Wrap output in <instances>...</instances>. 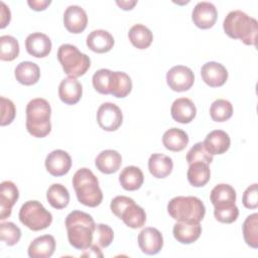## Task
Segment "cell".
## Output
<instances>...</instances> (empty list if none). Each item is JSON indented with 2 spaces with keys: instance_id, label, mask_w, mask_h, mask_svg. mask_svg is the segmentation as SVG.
Masks as SVG:
<instances>
[{
  "instance_id": "obj_1",
  "label": "cell",
  "mask_w": 258,
  "mask_h": 258,
  "mask_svg": "<svg viewBox=\"0 0 258 258\" xmlns=\"http://www.w3.org/2000/svg\"><path fill=\"white\" fill-rule=\"evenodd\" d=\"M95 222L91 215L73 211L66 218V228L70 244L79 250H86L93 244Z\"/></svg>"
},
{
  "instance_id": "obj_2",
  "label": "cell",
  "mask_w": 258,
  "mask_h": 258,
  "mask_svg": "<svg viewBox=\"0 0 258 258\" xmlns=\"http://www.w3.org/2000/svg\"><path fill=\"white\" fill-rule=\"evenodd\" d=\"M225 33L234 39H240L246 45H255L257 41L258 23L253 17L241 10L228 13L223 22Z\"/></svg>"
},
{
  "instance_id": "obj_3",
  "label": "cell",
  "mask_w": 258,
  "mask_h": 258,
  "mask_svg": "<svg viewBox=\"0 0 258 258\" xmlns=\"http://www.w3.org/2000/svg\"><path fill=\"white\" fill-rule=\"evenodd\" d=\"M73 185L78 201L84 206L95 208L102 203L103 192L97 176L89 168L78 169L73 176Z\"/></svg>"
},
{
  "instance_id": "obj_4",
  "label": "cell",
  "mask_w": 258,
  "mask_h": 258,
  "mask_svg": "<svg viewBox=\"0 0 258 258\" xmlns=\"http://www.w3.org/2000/svg\"><path fill=\"white\" fill-rule=\"evenodd\" d=\"M51 108L49 103L42 98H36L26 106V129L30 135L42 138L49 134Z\"/></svg>"
},
{
  "instance_id": "obj_5",
  "label": "cell",
  "mask_w": 258,
  "mask_h": 258,
  "mask_svg": "<svg viewBox=\"0 0 258 258\" xmlns=\"http://www.w3.org/2000/svg\"><path fill=\"white\" fill-rule=\"evenodd\" d=\"M169 216L177 222L198 224L206 214L204 203L197 197H175L167 204Z\"/></svg>"
},
{
  "instance_id": "obj_6",
  "label": "cell",
  "mask_w": 258,
  "mask_h": 258,
  "mask_svg": "<svg viewBox=\"0 0 258 258\" xmlns=\"http://www.w3.org/2000/svg\"><path fill=\"white\" fill-rule=\"evenodd\" d=\"M112 213L121 219L126 226L132 229L141 228L145 225L146 214L145 211L138 205L135 204L134 200L125 197L117 196L110 204Z\"/></svg>"
},
{
  "instance_id": "obj_7",
  "label": "cell",
  "mask_w": 258,
  "mask_h": 258,
  "mask_svg": "<svg viewBox=\"0 0 258 258\" xmlns=\"http://www.w3.org/2000/svg\"><path fill=\"white\" fill-rule=\"evenodd\" d=\"M57 59L63 72L73 78L85 75L91 66L90 57L81 52L77 46L70 43L61 44L58 47Z\"/></svg>"
},
{
  "instance_id": "obj_8",
  "label": "cell",
  "mask_w": 258,
  "mask_h": 258,
  "mask_svg": "<svg viewBox=\"0 0 258 258\" xmlns=\"http://www.w3.org/2000/svg\"><path fill=\"white\" fill-rule=\"evenodd\" d=\"M19 220L32 231L46 229L52 222V215L38 201H28L19 210Z\"/></svg>"
},
{
  "instance_id": "obj_9",
  "label": "cell",
  "mask_w": 258,
  "mask_h": 258,
  "mask_svg": "<svg viewBox=\"0 0 258 258\" xmlns=\"http://www.w3.org/2000/svg\"><path fill=\"white\" fill-rule=\"evenodd\" d=\"M123 121L121 109L114 103H103L97 111V122L105 131L117 130Z\"/></svg>"
},
{
  "instance_id": "obj_10",
  "label": "cell",
  "mask_w": 258,
  "mask_h": 258,
  "mask_svg": "<svg viewBox=\"0 0 258 258\" xmlns=\"http://www.w3.org/2000/svg\"><path fill=\"white\" fill-rule=\"evenodd\" d=\"M166 83L172 91L185 92L194 85L195 75L188 67L175 66L166 73Z\"/></svg>"
},
{
  "instance_id": "obj_11",
  "label": "cell",
  "mask_w": 258,
  "mask_h": 258,
  "mask_svg": "<svg viewBox=\"0 0 258 258\" xmlns=\"http://www.w3.org/2000/svg\"><path fill=\"white\" fill-rule=\"evenodd\" d=\"M218 11L211 2H199L191 13V19L195 25L202 29H208L214 26L217 21Z\"/></svg>"
},
{
  "instance_id": "obj_12",
  "label": "cell",
  "mask_w": 258,
  "mask_h": 258,
  "mask_svg": "<svg viewBox=\"0 0 258 258\" xmlns=\"http://www.w3.org/2000/svg\"><path fill=\"white\" fill-rule=\"evenodd\" d=\"M72 166L70 154L61 149H56L47 154L45 158V168L53 176L67 174Z\"/></svg>"
},
{
  "instance_id": "obj_13",
  "label": "cell",
  "mask_w": 258,
  "mask_h": 258,
  "mask_svg": "<svg viewBox=\"0 0 258 258\" xmlns=\"http://www.w3.org/2000/svg\"><path fill=\"white\" fill-rule=\"evenodd\" d=\"M138 245L144 254L155 255L163 246L162 234L156 228L147 227L139 233Z\"/></svg>"
},
{
  "instance_id": "obj_14",
  "label": "cell",
  "mask_w": 258,
  "mask_h": 258,
  "mask_svg": "<svg viewBox=\"0 0 258 258\" xmlns=\"http://www.w3.org/2000/svg\"><path fill=\"white\" fill-rule=\"evenodd\" d=\"M63 24L71 33L78 34L83 32L88 24L86 11L78 5L69 6L63 13Z\"/></svg>"
},
{
  "instance_id": "obj_15",
  "label": "cell",
  "mask_w": 258,
  "mask_h": 258,
  "mask_svg": "<svg viewBox=\"0 0 258 258\" xmlns=\"http://www.w3.org/2000/svg\"><path fill=\"white\" fill-rule=\"evenodd\" d=\"M203 81L212 88L223 86L228 80L227 69L217 61H208L201 69Z\"/></svg>"
},
{
  "instance_id": "obj_16",
  "label": "cell",
  "mask_w": 258,
  "mask_h": 258,
  "mask_svg": "<svg viewBox=\"0 0 258 258\" xmlns=\"http://www.w3.org/2000/svg\"><path fill=\"white\" fill-rule=\"evenodd\" d=\"M19 198V191L14 182L4 180L0 184V220H5L11 215L12 207Z\"/></svg>"
},
{
  "instance_id": "obj_17",
  "label": "cell",
  "mask_w": 258,
  "mask_h": 258,
  "mask_svg": "<svg viewBox=\"0 0 258 258\" xmlns=\"http://www.w3.org/2000/svg\"><path fill=\"white\" fill-rule=\"evenodd\" d=\"M25 48L34 57H45L51 50V40L44 33L33 32L26 37Z\"/></svg>"
},
{
  "instance_id": "obj_18",
  "label": "cell",
  "mask_w": 258,
  "mask_h": 258,
  "mask_svg": "<svg viewBox=\"0 0 258 258\" xmlns=\"http://www.w3.org/2000/svg\"><path fill=\"white\" fill-rule=\"evenodd\" d=\"M170 114L174 121L182 124L189 123L197 115V108L188 98H178L174 100L170 108Z\"/></svg>"
},
{
  "instance_id": "obj_19",
  "label": "cell",
  "mask_w": 258,
  "mask_h": 258,
  "mask_svg": "<svg viewBox=\"0 0 258 258\" xmlns=\"http://www.w3.org/2000/svg\"><path fill=\"white\" fill-rule=\"evenodd\" d=\"M83 94L82 84L73 77L63 79L58 86V97L67 105L77 104Z\"/></svg>"
},
{
  "instance_id": "obj_20",
  "label": "cell",
  "mask_w": 258,
  "mask_h": 258,
  "mask_svg": "<svg viewBox=\"0 0 258 258\" xmlns=\"http://www.w3.org/2000/svg\"><path fill=\"white\" fill-rule=\"evenodd\" d=\"M114 45V37L104 29L93 30L87 36V46L94 52L104 53L112 49Z\"/></svg>"
},
{
  "instance_id": "obj_21",
  "label": "cell",
  "mask_w": 258,
  "mask_h": 258,
  "mask_svg": "<svg viewBox=\"0 0 258 258\" xmlns=\"http://www.w3.org/2000/svg\"><path fill=\"white\" fill-rule=\"evenodd\" d=\"M55 250V240L51 235H42L35 238L28 246L30 258H49Z\"/></svg>"
},
{
  "instance_id": "obj_22",
  "label": "cell",
  "mask_w": 258,
  "mask_h": 258,
  "mask_svg": "<svg viewBox=\"0 0 258 258\" xmlns=\"http://www.w3.org/2000/svg\"><path fill=\"white\" fill-rule=\"evenodd\" d=\"M205 148L212 155L223 154L230 147V137L228 133L223 130H214L211 131L204 140Z\"/></svg>"
},
{
  "instance_id": "obj_23",
  "label": "cell",
  "mask_w": 258,
  "mask_h": 258,
  "mask_svg": "<svg viewBox=\"0 0 258 258\" xmlns=\"http://www.w3.org/2000/svg\"><path fill=\"white\" fill-rule=\"evenodd\" d=\"M122 163L121 154L113 149L101 151L95 159L96 167L103 173L111 174L116 172Z\"/></svg>"
},
{
  "instance_id": "obj_24",
  "label": "cell",
  "mask_w": 258,
  "mask_h": 258,
  "mask_svg": "<svg viewBox=\"0 0 258 258\" xmlns=\"http://www.w3.org/2000/svg\"><path fill=\"white\" fill-rule=\"evenodd\" d=\"M173 237L181 244H191L196 242L202 234V226L198 224H189L177 222L172 229Z\"/></svg>"
},
{
  "instance_id": "obj_25",
  "label": "cell",
  "mask_w": 258,
  "mask_h": 258,
  "mask_svg": "<svg viewBox=\"0 0 258 258\" xmlns=\"http://www.w3.org/2000/svg\"><path fill=\"white\" fill-rule=\"evenodd\" d=\"M16 81L24 86H31L38 82L40 78L39 67L32 61H21L14 71Z\"/></svg>"
},
{
  "instance_id": "obj_26",
  "label": "cell",
  "mask_w": 258,
  "mask_h": 258,
  "mask_svg": "<svg viewBox=\"0 0 258 258\" xmlns=\"http://www.w3.org/2000/svg\"><path fill=\"white\" fill-rule=\"evenodd\" d=\"M173 168L171 158L162 153H153L148 159V169L156 178H164L170 174Z\"/></svg>"
},
{
  "instance_id": "obj_27",
  "label": "cell",
  "mask_w": 258,
  "mask_h": 258,
  "mask_svg": "<svg viewBox=\"0 0 258 258\" xmlns=\"http://www.w3.org/2000/svg\"><path fill=\"white\" fill-rule=\"evenodd\" d=\"M144 181L142 170L134 165L126 166L119 174V182L126 190H136L141 187Z\"/></svg>"
},
{
  "instance_id": "obj_28",
  "label": "cell",
  "mask_w": 258,
  "mask_h": 258,
  "mask_svg": "<svg viewBox=\"0 0 258 258\" xmlns=\"http://www.w3.org/2000/svg\"><path fill=\"white\" fill-rule=\"evenodd\" d=\"M162 143L166 149L178 152L186 147L188 143V136L183 130L173 127L164 132L162 136Z\"/></svg>"
},
{
  "instance_id": "obj_29",
  "label": "cell",
  "mask_w": 258,
  "mask_h": 258,
  "mask_svg": "<svg viewBox=\"0 0 258 258\" xmlns=\"http://www.w3.org/2000/svg\"><path fill=\"white\" fill-rule=\"evenodd\" d=\"M210 200L214 207L233 205L236 202V190L227 183L217 184L211 191Z\"/></svg>"
},
{
  "instance_id": "obj_30",
  "label": "cell",
  "mask_w": 258,
  "mask_h": 258,
  "mask_svg": "<svg viewBox=\"0 0 258 258\" xmlns=\"http://www.w3.org/2000/svg\"><path fill=\"white\" fill-rule=\"evenodd\" d=\"M187 180L196 187L204 186L208 183L211 177V171L209 164L205 162H194L190 163L187 169Z\"/></svg>"
},
{
  "instance_id": "obj_31",
  "label": "cell",
  "mask_w": 258,
  "mask_h": 258,
  "mask_svg": "<svg viewBox=\"0 0 258 258\" xmlns=\"http://www.w3.org/2000/svg\"><path fill=\"white\" fill-rule=\"evenodd\" d=\"M128 37L132 45L138 49L147 48L153 40L151 30L143 24L133 25L128 32Z\"/></svg>"
},
{
  "instance_id": "obj_32",
  "label": "cell",
  "mask_w": 258,
  "mask_h": 258,
  "mask_svg": "<svg viewBox=\"0 0 258 258\" xmlns=\"http://www.w3.org/2000/svg\"><path fill=\"white\" fill-rule=\"evenodd\" d=\"M46 199L52 208L60 210L69 205L70 194L64 185L60 183H53L46 191Z\"/></svg>"
},
{
  "instance_id": "obj_33",
  "label": "cell",
  "mask_w": 258,
  "mask_h": 258,
  "mask_svg": "<svg viewBox=\"0 0 258 258\" xmlns=\"http://www.w3.org/2000/svg\"><path fill=\"white\" fill-rule=\"evenodd\" d=\"M132 90V81L124 72H113L111 81V95L116 98H125Z\"/></svg>"
},
{
  "instance_id": "obj_34",
  "label": "cell",
  "mask_w": 258,
  "mask_h": 258,
  "mask_svg": "<svg viewBox=\"0 0 258 258\" xmlns=\"http://www.w3.org/2000/svg\"><path fill=\"white\" fill-rule=\"evenodd\" d=\"M243 236L246 244L254 249L258 247V214L249 215L243 224Z\"/></svg>"
},
{
  "instance_id": "obj_35",
  "label": "cell",
  "mask_w": 258,
  "mask_h": 258,
  "mask_svg": "<svg viewBox=\"0 0 258 258\" xmlns=\"http://www.w3.org/2000/svg\"><path fill=\"white\" fill-rule=\"evenodd\" d=\"M18 54V40L11 35H2L0 37V58L5 61H11L15 59Z\"/></svg>"
},
{
  "instance_id": "obj_36",
  "label": "cell",
  "mask_w": 258,
  "mask_h": 258,
  "mask_svg": "<svg viewBox=\"0 0 258 258\" xmlns=\"http://www.w3.org/2000/svg\"><path fill=\"white\" fill-rule=\"evenodd\" d=\"M211 118L216 122H224L233 115V106L228 100L218 99L210 107Z\"/></svg>"
},
{
  "instance_id": "obj_37",
  "label": "cell",
  "mask_w": 258,
  "mask_h": 258,
  "mask_svg": "<svg viewBox=\"0 0 258 258\" xmlns=\"http://www.w3.org/2000/svg\"><path fill=\"white\" fill-rule=\"evenodd\" d=\"M113 72L108 69L98 70L92 78L93 86L100 94L108 95L111 94V81Z\"/></svg>"
},
{
  "instance_id": "obj_38",
  "label": "cell",
  "mask_w": 258,
  "mask_h": 258,
  "mask_svg": "<svg viewBox=\"0 0 258 258\" xmlns=\"http://www.w3.org/2000/svg\"><path fill=\"white\" fill-rule=\"evenodd\" d=\"M114 238V232L110 226L106 224H97L94 230L93 244L100 248L108 247Z\"/></svg>"
},
{
  "instance_id": "obj_39",
  "label": "cell",
  "mask_w": 258,
  "mask_h": 258,
  "mask_svg": "<svg viewBox=\"0 0 258 258\" xmlns=\"http://www.w3.org/2000/svg\"><path fill=\"white\" fill-rule=\"evenodd\" d=\"M21 238L20 229L12 222L0 224V239L8 246H13L19 242Z\"/></svg>"
},
{
  "instance_id": "obj_40",
  "label": "cell",
  "mask_w": 258,
  "mask_h": 258,
  "mask_svg": "<svg viewBox=\"0 0 258 258\" xmlns=\"http://www.w3.org/2000/svg\"><path fill=\"white\" fill-rule=\"evenodd\" d=\"M186 161L188 164L194 162H205L210 164L213 161V155L208 152L203 142L196 143L186 153Z\"/></svg>"
},
{
  "instance_id": "obj_41",
  "label": "cell",
  "mask_w": 258,
  "mask_h": 258,
  "mask_svg": "<svg viewBox=\"0 0 258 258\" xmlns=\"http://www.w3.org/2000/svg\"><path fill=\"white\" fill-rule=\"evenodd\" d=\"M214 216L217 221L224 224H231L235 222L239 216V209L235 204L222 207H215Z\"/></svg>"
},
{
  "instance_id": "obj_42",
  "label": "cell",
  "mask_w": 258,
  "mask_h": 258,
  "mask_svg": "<svg viewBox=\"0 0 258 258\" xmlns=\"http://www.w3.org/2000/svg\"><path fill=\"white\" fill-rule=\"evenodd\" d=\"M1 126H5L10 124L16 114V109L13 104V102L9 99H6L5 97H1Z\"/></svg>"
},
{
  "instance_id": "obj_43",
  "label": "cell",
  "mask_w": 258,
  "mask_h": 258,
  "mask_svg": "<svg viewBox=\"0 0 258 258\" xmlns=\"http://www.w3.org/2000/svg\"><path fill=\"white\" fill-rule=\"evenodd\" d=\"M242 202L247 209H256L258 207V194H257V183H253L248 186L242 198Z\"/></svg>"
},
{
  "instance_id": "obj_44",
  "label": "cell",
  "mask_w": 258,
  "mask_h": 258,
  "mask_svg": "<svg viewBox=\"0 0 258 258\" xmlns=\"http://www.w3.org/2000/svg\"><path fill=\"white\" fill-rule=\"evenodd\" d=\"M0 6H1V10H0V13H1V25H0V27L4 28L10 22L11 13H10L9 8L5 5L4 2H0Z\"/></svg>"
},
{
  "instance_id": "obj_45",
  "label": "cell",
  "mask_w": 258,
  "mask_h": 258,
  "mask_svg": "<svg viewBox=\"0 0 258 258\" xmlns=\"http://www.w3.org/2000/svg\"><path fill=\"white\" fill-rule=\"evenodd\" d=\"M51 3L50 0H28L27 4L35 11H42Z\"/></svg>"
},
{
  "instance_id": "obj_46",
  "label": "cell",
  "mask_w": 258,
  "mask_h": 258,
  "mask_svg": "<svg viewBox=\"0 0 258 258\" xmlns=\"http://www.w3.org/2000/svg\"><path fill=\"white\" fill-rule=\"evenodd\" d=\"M86 251L87 252H85L84 254H82V256L83 257H103V254H102V252H101V250H100V247H98L97 245H94V244H92L89 248H88V250L86 249Z\"/></svg>"
},
{
  "instance_id": "obj_47",
  "label": "cell",
  "mask_w": 258,
  "mask_h": 258,
  "mask_svg": "<svg viewBox=\"0 0 258 258\" xmlns=\"http://www.w3.org/2000/svg\"><path fill=\"white\" fill-rule=\"evenodd\" d=\"M117 5H119L123 10H131L137 1H117Z\"/></svg>"
}]
</instances>
